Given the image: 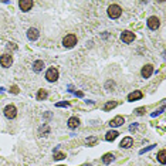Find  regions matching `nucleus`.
Returning a JSON list of instances; mask_svg holds the SVG:
<instances>
[{
  "instance_id": "nucleus-6",
  "label": "nucleus",
  "mask_w": 166,
  "mask_h": 166,
  "mask_svg": "<svg viewBox=\"0 0 166 166\" xmlns=\"http://www.w3.org/2000/svg\"><path fill=\"white\" fill-rule=\"evenodd\" d=\"M159 26H160V20L156 16H152L148 19V27L150 30H156V29H159Z\"/></svg>"
},
{
  "instance_id": "nucleus-14",
  "label": "nucleus",
  "mask_w": 166,
  "mask_h": 166,
  "mask_svg": "<svg viewBox=\"0 0 166 166\" xmlns=\"http://www.w3.org/2000/svg\"><path fill=\"white\" fill-rule=\"evenodd\" d=\"M118 135L119 134L117 131H108L107 135H105V139H107V141H115V139L118 138Z\"/></svg>"
},
{
  "instance_id": "nucleus-16",
  "label": "nucleus",
  "mask_w": 166,
  "mask_h": 166,
  "mask_svg": "<svg viewBox=\"0 0 166 166\" xmlns=\"http://www.w3.org/2000/svg\"><path fill=\"white\" fill-rule=\"evenodd\" d=\"M114 159H115L114 153H105V155L102 156V163H105V165H109Z\"/></svg>"
},
{
  "instance_id": "nucleus-8",
  "label": "nucleus",
  "mask_w": 166,
  "mask_h": 166,
  "mask_svg": "<svg viewBox=\"0 0 166 166\" xmlns=\"http://www.w3.org/2000/svg\"><path fill=\"white\" fill-rule=\"evenodd\" d=\"M33 3L31 0H20L19 1V6H20V10L21 11H29V10H31L33 7Z\"/></svg>"
},
{
  "instance_id": "nucleus-1",
  "label": "nucleus",
  "mask_w": 166,
  "mask_h": 166,
  "mask_svg": "<svg viewBox=\"0 0 166 166\" xmlns=\"http://www.w3.org/2000/svg\"><path fill=\"white\" fill-rule=\"evenodd\" d=\"M122 14V9L119 7L118 4H111L108 7V16L111 19H119Z\"/></svg>"
},
{
  "instance_id": "nucleus-3",
  "label": "nucleus",
  "mask_w": 166,
  "mask_h": 166,
  "mask_svg": "<svg viewBox=\"0 0 166 166\" xmlns=\"http://www.w3.org/2000/svg\"><path fill=\"white\" fill-rule=\"evenodd\" d=\"M46 78H47V81H50V82H55V81L58 79V70L54 68V67L48 68L47 72H46Z\"/></svg>"
},
{
  "instance_id": "nucleus-21",
  "label": "nucleus",
  "mask_w": 166,
  "mask_h": 166,
  "mask_svg": "<svg viewBox=\"0 0 166 166\" xmlns=\"http://www.w3.org/2000/svg\"><path fill=\"white\" fill-rule=\"evenodd\" d=\"M117 107V102L115 101H112V102H107L105 104V107H104V111H109L112 108H115Z\"/></svg>"
},
{
  "instance_id": "nucleus-7",
  "label": "nucleus",
  "mask_w": 166,
  "mask_h": 166,
  "mask_svg": "<svg viewBox=\"0 0 166 166\" xmlns=\"http://www.w3.org/2000/svg\"><path fill=\"white\" fill-rule=\"evenodd\" d=\"M121 40L124 41V43H127V44H129V43H132L135 40V34L132 31H122V34H121Z\"/></svg>"
},
{
  "instance_id": "nucleus-15",
  "label": "nucleus",
  "mask_w": 166,
  "mask_h": 166,
  "mask_svg": "<svg viewBox=\"0 0 166 166\" xmlns=\"http://www.w3.org/2000/svg\"><path fill=\"white\" fill-rule=\"evenodd\" d=\"M79 125V119L75 118V117H72V118L68 119V128H71V129H75V128Z\"/></svg>"
},
{
  "instance_id": "nucleus-28",
  "label": "nucleus",
  "mask_w": 166,
  "mask_h": 166,
  "mask_svg": "<svg viewBox=\"0 0 166 166\" xmlns=\"http://www.w3.org/2000/svg\"><path fill=\"white\" fill-rule=\"evenodd\" d=\"M129 129H131V131H135V129H136V125H132V127L129 128Z\"/></svg>"
},
{
  "instance_id": "nucleus-23",
  "label": "nucleus",
  "mask_w": 166,
  "mask_h": 166,
  "mask_svg": "<svg viewBox=\"0 0 166 166\" xmlns=\"http://www.w3.org/2000/svg\"><path fill=\"white\" fill-rule=\"evenodd\" d=\"M95 142H97V138H95V136H92V138H88V139H87L88 145H94Z\"/></svg>"
},
{
  "instance_id": "nucleus-10",
  "label": "nucleus",
  "mask_w": 166,
  "mask_h": 166,
  "mask_svg": "<svg viewBox=\"0 0 166 166\" xmlns=\"http://www.w3.org/2000/svg\"><path fill=\"white\" fill-rule=\"evenodd\" d=\"M132 145H134V139H132L131 136L124 138V139L121 141V143H119V146H121V148H125V149H129Z\"/></svg>"
},
{
  "instance_id": "nucleus-18",
  "label": "nucleus",
  "mask_w": 166,
  "mask_h": 166,
  "mask_svg": "<svg viewBox=\"0 0 166 166\" xmlns=\"http://www.w3.org/2000/svg\"><path fill=\"white\" fill-rule=\"evenodd\" d=\"M165 155H166V152L165 149H162V150H159V153H158V160L162 163V165H165L166 163V159H165Z\"/></svg>"
},
{
  "instance_id": "nucleus-17",
  "label": "nucleus",
  "mask_w": 166,
  "mask_h": 166,
  "mask_svg": "<svg viewBox=\"0 0 166 166\" xmlns=\"http://www.w3.org/2000/svg\"><path fill=\"white\" fill-rule=\"evenodd\" d=\"M43 68H44V63H43L41 60H39V61H36V63L33 64V70L36 72H40Z\"/></svg>"
},
{
  "instance_id": "nucleus-22",
  "label": "nucleus",
  "mask_w": 166,
  "mask_h": 166,
  "mask_svg": "<svg viewBox=\"0 0 166 166\" xmlns=\"http://www.w3.org/2000/svg\"><path fill=\"white\" fill-rule=\"evenodd\" d=\"M54 159H55V160L65 159V153H63V152H57V150H55V152H54Z\"/></svg>"
},
{
  "instance_id": "nucleus-20",
  "label": "nucleus",
  "mask_w": 166,
  "mask_h": 166,
  "mask_svg": "<svg viewBox=\"0 0 166 166\" xmlns=\"http://www.w3.org/2000/svg\"><path fill=\"white\" fill-rule=\"evenodd\" d=\"M40 134H41V136H47V135L50 134V128H48V125H44L43 128H40Z\"/></svg>"
},
{
  "instance_id": "nucleus-19",
  "label": "nucleus",
  "mask_w": 166,
  "mask_h": 166,
  "mask_svg": "<svg viewBox=\"0 0 166 166\" xmlns=\"http://www.w3.org/2000/svg\"><path fill=\"white\" fill-rule=\"evenodd\" d=\"M47 91H46V89H40L39 92H37V99H39V101H43V99H46V98H47Z\"/></svg>"
},
{
  "instance_id": "nucleus-11",
  "label": "nucleus",
  "mask_w": 166,
  "mask_h": 166,
  "mask_svg": "<svg viewBox=\"0 0 166 166\" xmlns=\"http://www.w3.org/2000/svg\"><path fill=\"white\" fill-rule=\"evenodd\" d=\"M39 36H40V33L37 29H29L27 30V37H29V40H31V41H34V40H37L39 39Z\"/></svg>"
},
{
  "instance_id": "nucleus-24",
  "label": "nucleus",
  "mask_w": 166,
  "mask_h": 166,
  "mask_svg": "<svg viewBox=\"0 0 166 166\" xmlns=\"http://www.w3.org/2000/svg\"><path fill=\"white\" fill-rule=\"evenodd\" d=\"M135 112H136L138 115H142V114H145V112H146V109H145V108H138V109L135 111Z\"/></svg>"
},
{
  "instance_id": "nucleus-26",
  "label": "nucleus",
  "mask_w": 166,
  "mask_h": 166,
  "mask_svg": "<svg viewBox=\"0 0 166 166\" xmlns=\"http://www.w3.org/2000/svg\"><path fill=\"white\" fill-rule=\"evenodd\" d=\"M7 47H10V48H13V50H16V46H14V43H9V46H7Z\"/></svg>"
},
{
  "instance_id": "nucleus-5",
  "label": "nucleus",
  "mask_w": 166,
  "mask_h": 166,
  "mask_svg": "<svg viewBox=\"0 0 166 166\" xmlns=\"http://www.w3.org/2000/svg\"><path fill=\"white\" fill-rule=\"evenodd\" d=\"M13 63V57L10 54H3L0 57V64H1V67H4V68H9L10 65Z\"/></svg>"
},
{
  "instance_id": "nucleus-9",
  "label": "nucleus",
  "mask_w": 166,
  "mask_h": 166,
  "mask_svg": "<svg viewBox=\"0 0 166 166\" xmlns=\"http://www.w3.org/2000/svg\"><path fill=\"white\" fill-rule=\"evenodd\" d=\"M152 72H153V65H150V64H146V65H145V67L142 68L141 74H142L143 78H149L150 75H152Z\"/></svg>"
},
{
  "instance_id": "nucleus-25",
  "label": "nucleus",
  "mask_w": 166,
  "mask_h": 166,
  "mask_svg": "<svg viewBox=\"0 0 166 166\" xmlns=\"http://www.w3.org/2000/svg\"><path fill=\"white\" fill-rule=\"evenodd\" d=\"M10 91H11V92H13V94H17V92H19V88H17L16 85H13V87L10 88Z\"/></svg>"
},
{
  "instance_id": "nucleus-13",
  "label": "nucleus",
  "mask_w": 166,
  "mask_h": 166,
  "mask_svg": "<svg viewBox=\"0 0 166 166\" xmlns=\"http://www.w3.org/2000/svg\"><path fill=\"white\" fill-rule=\"evenodd\" d=\"M143 97V94L141 91H134V92H131V94L128 95V101H136V99H141Z\"/></svg>"
},
{
  "instance_id": "nucleus-27",
  "label": "nucleus",
  "mask_w": 166,
  "mask_h": 166,
  "mask_svg": "<svg viewBox=\"0 0 166 166\" xmlns=\"http://www.w3.org/2000/svg\"><path fill=\"white\" fill-rule=\"evenodd\" d=\"M68 102H61V104H57V107H67Z\"/></svg>"
},
{
  "instance_id": "nucleus-2",
  "label": "nucleus",
  "mask_w": 166,
  "mask_h": 166,
  "mask_svg": "<svg viewBox=\"0 0 166 166\" xmlns=\"http://www.w3.org/2000/svg\"><path fill=\"white\" fill-rule=\"evenodd\" d=\"M77 44V36L75 34H68L63 39V46L65 48H71Z\"/></svg>"
},
{
  "instance_id": "nucleus-12",
  "label": "nucleus",
  "mask_w": 166,
  "mask_h": 166,
  "mask_svg": "<svg viewBox=\"0 0 166 166\" xmlns=\"http://www.w3.org/2000/svg\"><path fill=\"white\" fill-rule=\"evenodd\" d=\"M125 122V119H124V117H121V115H118V117H115V118L112 119L109 122L111 127H121L122 124Z\"/></svg>"
},
{
  "instance_id": "nucleus-4",
  "label": "nucleus",
  "mask_w": 166,
  "mask_h": 166,
  "mask_svg": "<svg viewBox=\"0 0 166 166\" xmlns=\"http://www.w3.org/2000/svg\"><path fill=\"white\" fill-rule=\"evenodd\" d=\"M4 117L9 119H13V118H16V115H17V108L14 107V105H7V107H4Z\"/></svg>"
}]
</instances>
